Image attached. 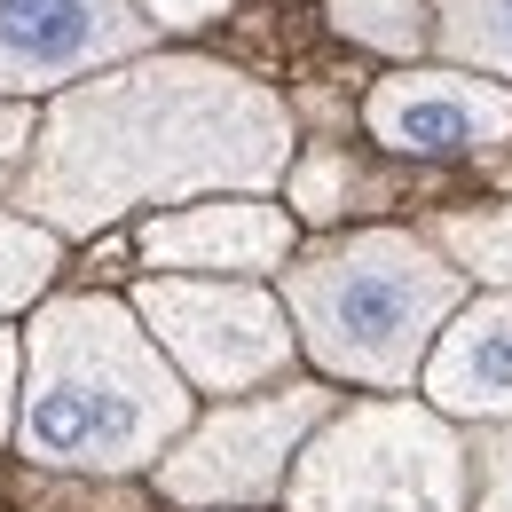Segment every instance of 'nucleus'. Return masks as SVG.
I'll use <instances>...</instances> for the list:
<instances>
[{"mask_svg":"<svg viewBox=\"0 0 512 512\" xmlns=\"http://www.w3.org/2000/svg\"><path fill=\"white\" fill-rule=\"evenodd\" d=\"M292 158L284 111L213 64H158L56 103L24 205L40 229H103L127 205L197 190H260Z\"/></svg>","mask_w":512,"mask_h":512,"instance_id":"f257e3e1","label":"nucleus"},{"mask_svg":"<svg viewBox=\"0 0 512 512\" xmlns=\"http://www.w3.org/2000/svg\"><path fill=\"white\" fill-rule=\"evenodd\" d=\"M190 426V386L119 300H56L24 339L16 449L56 473H134Z\"/></svg>","mask_w":512,"mask_h":512,"instance_id":"f03ea898","label":"nucleus"},{"mask_svg":"<svg viewBox=\"0 0 512 512\" xmlns=\"http://www.w3.org/2000/svg\"><path fill=\"white\" fill-rule=\"evenodd\" d=\"M465 300V276L410 229H355L284 268L292 347L363 386H410Z\"/></svg>","mask_w":512,"mask_h":512,"instance_id":"7ed1b4c3","label":"nucleus"},{"mask_svg":"<svg viewBox=\"0 0 512 512\" xmlns=\"http://www.w3.org/2000/svg\"><path fill=\"white\" fill-rule=\"evenodd\" d=\"M292 512H465V442L426 402H355L300 449Z\"/></svg>","mask_w":512,"mask_h":512,"instance_id":"20e7f679","label":"nucleus"},{"mask_svg":"<svg viewBox=\"0 0 512 512\" xmlns=\"http://www.w3.org/2000/svg\"><path fill=\"white\" fill-rule=\"evenodd\" d=\"M150 323V347L182 363V379L205 394H245L292 363V323L253 284H197V276H158L134 292Z\"/></svg>","mask_w":512,"mask_h":512,"instance_id":"39448f33","label":"nucleus"},{"mask_svg":"<svg viewBox=\"0 0 512 512\" xmlns=\"http://www.w3.org/2000/svg\"><path fill=\"white\" fill-rule=\"evenodd\" d=\"M323 410H331L323 386H284V394H260V402H229L158 457V481L182 505H260V497L284 489V473L308 442V426H323Z\"/></svg>","mask_w":512,"mask_h":512,"instance_id":"423d86ee","label":"nucleus"},{"mask_svg":"<svg viewBox=\"0 0 512 512\" xmlns=\"http://www.w3.org/2000/svg\"><path fill=\"white\" fill-rule=\"evenodd\" d=\"M363 119L410 158H473L512 134V95L465 71H402L363 103Z\"/></svg>","mask_w":512,"mask_h":512,"instance_id":"0eeeda50","label":"nucleus"},{"mask_svg":"<svg viewBox=\"0 0 512 512\" xmlns=\"http://www.w3.org/2000/svg\"><path fill=\"white\" fill-rule=\"evenodd\" d=\"M142 16L119 0H0V87H40L79 64L127 56Z\"/></svg>","mask_w":512,"mask_h":512,"instance_id":"6e6552de","label":"nucleus"},{"mask_svg":"<svg viewBox=\"0 0 512 512\" xmlns=\"http://www.w3.org/2000/svg\"><path fill=\"white\" fill-rule=\"evenodd\" d=\"M142 253L158 260V268L260 276V268H284V260H292V213H284V205H260V197L182 205V213H158V221L142 229Z\"/></svg>","mask_w":512,"mask_h":512,"instance_id":"1a4fd4ad","label":"nucleus"},{"mask_svg":"<svg viewBox=\"0 0 512 512\" xmlns=\"http://www.w3.org/2000/svg\"><path fill=\"white\" fill-rule=\"evenodd\" d=\"M426 410L434 418H512V292L473 300L426 347Z\"/></svg>","mask_w":512,"mask_h":512,"instance_id":"9d476101","label":"nucleus"},{"mask_svg":"<svg viewBox=\"0 0 512 512\" xmlns=\"http://www.w3.org/2000/svg\"><path fill=\"white\" fill-rule=\"evenodd\" d=\"M457 276H481V284H512V205H481V213H449L434 221V237Z\"/></svg>","mask_w":512,"mask_h":512,"instance_id":"9b49d317","label":"nucleus"},{"mask_svg":"<svg viewBox=\"0 0 512 512\" xmlns=\"http://www.w3.org/2000/svg\"><path fill=\"white\" fill-rule=\"evenodd\" d=\"M48 276H56V237L40 221H0V316L40 300Z\"/></svg>","mask_w":512,"mask_h":512,"instance_id":"f8f14e48","label":"nucleus"},{"mask_svg":"<svg viewBox=\"0 0 512 512\" xmlns=\"http://www.w3.org/2000/svg\"><path fill=\"white\" fill-rule=\"evenodd\" d=\"M331 16L355 32V40H379V48H418L434 24L426 0H331Z\"/></svg>","mask_w":512,"mask_h":512,"instance_id":"ddd939ff","label":"nucleus"},{"mask_svg":"<svg viewBox=\"0 0 512 512\" xmlns=\"http://www.w3.org/2000/svg\"><path fill=\"white\" fill-rule=\"evenodd\" d=\"M442 40L457 56H481L489 71H512V0H465L442 24Z\"/></svg>","mask_w":512,"mask_h":512,"instance_id":"4468645a","label":"nucleus"},{"mask_svg":"<svg viewBox=\"0 0 512 512\" xmlns=\"http://www.w3.org/2000/svg\"><path fill=\"white\" fill-rule=\"evenodd\" d=\"M292 205H300L308 221H331V213L347 205V166H339V158H308V166H292Z\"/></svg>","mask_w":512,"mask_h":512,"instance_id":"2eb2a0df","label":"nucleus"},{"mask_svg":"<svg viewBox=\"0 0 512 512\" xmlns=\"http://www.w3.org/2000/svg\"><path fill=\"white\" fill-rule=\"evenodd\" d=\"M481 497H465V512H512V426L481 434Z\"/></svg>","mask_w":512,"mask_h":512,"instance_id":"dca6fc26","label":"nucleus"},{"mask_svg":"<svg viewBox=\"0 0 512 512\" xmlns=\"http://www.w3.org/2000/svg\"><path fill=\"white\" fill-rule=\"evenodd\" d=\"M16 371H24V347L0 331V442L16 434Z\"/></svg>","mask_w":512,"mask_h":512,"instance_id":"f3484780","label":"nucleus"},{"mask_svg":"<svg viewBox=\"0 0 512 512\" xmlns=\"http://www.w3.org/2000/svg\"><path fill=\"white\" fill-rule=\"evenodd\" d=\"M150 8H158L166 24H205V16H221L229 0H150Z\"/></svg>","mask_w":512,"mask_h":512,"instance_id":"a211bd4d","label":"nucleus"}]
</instances>
